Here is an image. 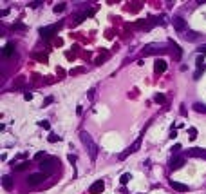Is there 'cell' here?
I'll return each instance as SVG.
<instances>
[{"label": "cell", "instance_id": "d6a6232c", "mask_svg": "<svg viewBox=\"0 0 206 194\" xmlns=\"http://www.w3.org/2000/svg\"><path fill=\"white\" fill-rule=\"evenodd\" d=\"M29 6H31V7H40L42 2H29Z\"/></svg>", "mask_w": 206, "mask_h": 194}, {"label": "cell", "instance_id": "83f0119b", "mask_svg": "<svg viewBox=\"0 0 206 194\" xmlns=\"http://www.w3.org/2000/svg\"><path fill=\"white\" fill-rule=\"evenodd\" d=\"M33 56H35V58H38V60H42V62H45V60H47V55H38V53H35Z\"/></svg>", "mask_w": 206, "mask_h": 194}, {"label": "cell", "instance_id": "2e32d148", "mask_svg": "<svg viewBox=\"0 0 206 194\" xmlns=\"http://www.w3.org/2000/svg\"><path fill=\"white\" fill-rule=\"evenodd\" d=\"M193 111H197V113H204L206 114V105L201 103V102H195L193 103Z\"/></svg>", "mask_w": 206, "mask_h": 194}, {"label": "cell", "instance_id": "30bf717a", "mask_svg": "<svg viewBox=\"0 0 206 194\" xmlns=\"http://www.w3.org/2000/svg\"><path fill=\"white\" fill-rule=\"evenodd\" d=\"M170 187L173 189V190H177V192H188V185H184V183H181V181H170Z\"/></svg>", "mask_w": 206, "mask_h": 194}, {"label": "cell", "instance_id": "836d02e7", "mask_svg": "<svg viewBox=\"0 0 206 194\" xmlns=\"http://www.w3.org/2000/svg\"><path fill=\"white\" fill-rule=\"evenodd\" d=\"M49 103H52V96H49V98H45V102H43V105H49Z\"/></svg>", "mask_w": 206, "mask_h": 194}, {"label": "cell", "instance_id": "ac0fdd59", "mask_svg": "<svg viewBox=\"0 0 206 194\" xmlns=\"http://www.w3.org/2000/svg\"><path fill=\"white\" fill-rule=\"evenodd\" d=\"M154 100H156L157 103H166V96L163 94V93H157V94L154 96Z\"/></svg>", "mask_w": 206, "mask_h": 194}, {"label": "cell", "instance_id": "8d00e7d4", "mask_svg": "<svg viewBox=\"0 0 206 194\" xmlns=\"http://www.w3.org/2000/svg\"><path fill=\"white\" fill-rule=\"evenodd\" d=\"M177 136V131H176V129H172V133H170V138H176Z\"/></svg>", "mask_w": 206, "mask_h": 194}, {"label": "cell", "instance_id": "9a60e30c", "mask_svg": "<svg viewBox=\"0 0 206 194\" xmlns=\"http://www.w3.org/2000/svg\"><path fill=\"white\" fill-rule=\"evenodd\" d=\"M2 185H4L6 190H11V189H13V180H11V176H4V178H2Z\"/></svg>", "mask_w": 206, "mask_h": 194}, {"label": "cell", "instance_id": "f546056e", "mask_svg": "<svg viewBox=\"0 0 206 194\" xmlns=\"http://www.w3.org/2000/svg\"><path fill=\"white\" fill-rule=\"evenodd\" d=\"M38 125H40V127H43V129H49V127H51V125H49V122H45V120L38 122Z\"/></svg>", "mask_w": 206, "mask_h": 194}, {"label": "cell", "instance_id": "e575fe53", "mask_svg": "<svg viewBox=\"0 0 206 194\" xmlns=\"http://www.w3.org/2000/svg\"><path fill=\"white\" fill-rule=\"evenodd\" d=\"M179 149H181V145H176V147H172V153H176V154H177V153H179Z\"/></svg>", "mask_w": 206, "mask_h": 194}, {"label": "cell", "instance_id": "8992f818", "mask_svg": "<svg viewBox=\"0 0 206 194\" xmlns=\"http://www.w3.org/2000/svg\"><path fill=\"white\" fill-rule=\"evenodd\" d=\"M188 156H193V158H204L206 160V149H201V147H192L186 150Z\"/></svg>", "mask_w": 206, "mask_h": 194}, {"label": "cell", "instance_id": "5b68a950", "mask_svg": "<svg viewBox=\"0 0 206 194\" xmlns=\"http://www.w3.org/2000/svg\"><path fill=\"white\" fill-rule=\"evenodd\" d=\"M43 180H47V174H43V172H36V174H29L27 183H29V185H38V183L43 181Z\"/></svg>", "mask_w": 206, "mask_h": 194}, {"label": "cell", "instance_id": "7402d4cb", "mask_svg": "<svg viewBox=\"0 0 206 194\" xmlns=\"http://www.w3.org/2000/svg\"><path fill=\"white\" fill-rule=\"evenodd\" d=\"M47 140H49V142H51V143H56V142H60V140H62V136H58V134H54V133H51Z\"/></svg>", "mask_w": 206, "mask_h": 194}, {"label": "cell", "instance_id": "d590c367", "mask_svg": "<svg viewBox=\"0 0 206 194\" xmlns=\"http://www.w3.org/2000/svg\"><path fill=\"white\" fill-rule=\"evenodd\" d=\"M94 93H96L94 89H91V91H89V98H91V100H94Z\"/></svg>", "mask_w": 206, "mask_h": 194}, {"label": "cell", "instance_id": "277c9868", "mask_svg": "<svg viewBox=\"0 0 206 194\" xmlns=\"http://www.w3.org/2000/svg\"><path fill=\"white\" fill-rule=\"evenodd\" d=\"M139 147H141V136H139V138H137V140H136V142H134L132 145H130V147H127V149L123 150V153L119 154V160H125V158H127L128 154H132V153H137V149H139Z\"/></svg>", "mask_w": 206, "mask_h": 194}, {"label": "cell", "instance_id": "74e56055", "mask_svg": "<svg viewBox=\"0 0 206 194\" xmlns=\"http://www.w3.org/2000/svg\"><path fill=\"white\" fill-rule=\"evenodd\" d=\"M24 98H25V100H31V98H33V94H31V93H25V94H24Z\"/></svg>", "mask_w": 206, "mask_h": 194}, {"label": "cell", "instance_id": "7a4b0ae2", "mask_svg": "<svg viewBox=\"0 0 206 194\" xmlns=\"http://www.w3.org/2000/svg\"><path fill=\"white\" fill-rule=\"evenodd\" d=\"M60 165V160L58 158H54V156H47L45 160H42L40 161V170L43 172V174H54V170H56V167Z\"/></svg>", "mask_w": 206, "mask_h": 194}, {"label": "cell", "instance_id": "f1b7e54d", "mask_svg": "<svg viewBox=\"0 0 206 194\" xmlns=\"http://www.w3.org/2000/svg\"><path fill=\"white\" fill-rule=\"evenodd\" d=\"M197 51H199V55H206V44L199 46V47H197Z\"/></svg>", "mask_w": 206, "mask_h": 194}, {"label": "cell", "instance_id": "ba28073f", "mask_svg": "<svg viewBox=\"0 0 206 194\" xmlns=\"http://www.w3.org/2000/svg\"><path fill=\"white\" fill-rule=\"evenodd\" d=\"M183 165H184V156H179V154L172 156V160H170V169H181Z\"/></svg>", "mask_w": 206, "mask_h": 194}, {"label": "cell", "instance_id": "9c48e42d", "mask_svg": "<svg viewBox=\"0 0 206 194\" xmlns=\"http://www.w3.org/2000/svg\"><path fill=\"white\" fill-rule=\"evenodd\" d=\"M172 24H173V27H176V31H179V33H183V31L186 29V22H184L181 16H173Z\"/></svg>", "mask_w": 206, "mask_h": 194}, {"label": "cell", "instance_id": "4316f807", "mask_svg": "<svg viewBox=\"0 0 206 194\" xmlns=\"http://www.w3.org/2000/svg\"><path fill=\"white\" fill-rule=\"evenodd\" d=\"M83 71H85V67H76V69L71 71V76H74V74H80V73H83Z\"/></svg>", "mask_w": 206, "mask_h": 194}, {"label": "cell", "instance_id": "4dcf8cb0", "mask_svg": "<svg viewBox=\"0 0 206 194\" xmlns=\"http://www.w3.org/2000/svg\"><path fill=\"white\" fill-rule=\"evenodd\" d=\"M67 158H69V161H71V163H72V165L76 163V156H74V154H69Z\"/></svg>", "mask_w": 206, "mask_h": 194}, {"label": "cell", "instance_id": "6da1fadb", "mask_svg": "<svg viewBox=\"0 0 206 194\" xmlns=\"http://www.w3.org/2000/svg\"><path fill=\"white\" fill-rule=\"evenodd\" d=\"M80 140H81V143L87 147V150H89V156H91V160H96V156H98V145L94 143V140H92V136L87 133V131H81L80 133Z\"/></svg>", "mask_w": 206, "mask_h": 194}, {"label": "cell", "instance_id": "5bb4252c", "mask_svg": "<svg viewBox=\"0 0 206 194\" xmlns=\"http://www.w3.org/2000/svg\"><path fill=\"white\" fill-rule=\"evenodd\" d=\"M170 44H172V55H173V58H176V60H181V56H183V51H181V47L177 46V44H173V42H170Z\"/></svg>", "mask_w": 206, "mask_h": 194}, {"label": "cell", "instance_id": "ffe728a7", "mask_svg": "<svg viewBox=\"0 0 206 194\" xmlns=\"http://www.w3.org/2000/svg\"><path fill=\"white\" fill-rule=\"evenodd\" d=\"M13 29H15V31H25V29H27V26H25V24H22V22H15V24H13Z\"/></svg>", "mask_w": 206, "mask_h": 194}, {"label": "cell", "instance_id": "d4e9b609", "mask_svg": "<svg viewBox=\"0 0 206 194\" xmlns=\"http://www.w3.org/2000/svg\"><path fill=\"white\" fill-rule=\"evenodd\" d=\"M188 134H190V136H188L190 140H195V138H197V129H195V127H190V129H188Z\"/></svg>", "mask_w": 206, "mask_h": 194}, {"label": "cell", "instance_id": "3957f363", "mask_svg": "<svg viewBox=\"0 0 206 194\" xmlns=\"http://www.w3.org/2000/svg\"><path fill=\"white\" fill-rule=\"evenodd\" d=\"M62 27V22H58V24H52V26H45V27H40V36L42 38H51L52 35H56V31Z\"/></svg>", "mask_w": 206, "mask_h": 194}, {"label": "cell", "instance_id": "44dd1931", "mask_svg": "<svg viewBox=\"0 0 206 194\" xmlns=\"http://www.w3.org/2000/svg\"><path fill=\"white\" fill-rule=\"evenodd\" d=\"M130 180H132V174H130V172H125V174H123L121 178H119V181H121L123 185H125V183H128Z\"/></svg>", "mask_w": 206, "mask_h": 194}, {"label": "cell", "instance_id": "1f68e13d", "mask_svg": "<svg viewBox=\"0 0 206 194\" xmlns=\"http://www.w3.org/2000/svg\"><path fill=\"white\" fill-rule=\"evenodd\" d=\"M201 73H202V69H197V71H195V74H193V78H195V80H197V78L201 76Z\"/></svg>", "mask_w": 206, "mask_h": 194}, {"label": "cell", "instance_id": "d6986e66", "mask_svg": "<svg viewBox=\"0 0 206 194\" xmlns=\"http://www.w3.org/2000/svg\"><path fill=\"white\" fill-rule=\"evenodd\" d=\"M197 35L199 33H195V31H188V33L183 35V36H184V40H195V38H197Z\"/></svg>", "mask_w": 206, "mask_h": 194}, {"label": "cell", "instance_id": "484cf974", "mask_svg": "<svg viewBox=\"0 0 206 194\" xmlns=\"http://www.w3.org/2000/svg\"><path fill=\"white\" fill-rule=\"evenodd\" d=\"M63 9H65V4L62 2V4H58V6H54V13H62Z\"/></svg>", "mask_w": 206, "mask_h": 194}, {"label": "cell", "instance_id": "603a6c76", "mask_svg": "<svg viewBox=\"0 0 206 194\" xmlns=\"http://www.w3.org/2000/svg\"><path fill=\"white\" fill-rule=\"evenodd\" d=\"M195 63H197V69H202V67H204V55H199Z\"/></svg>", "mask_w": 206, "mask_h": 194}, {"label": "cell", "instance_id": "cb8c5ba5", "mask_svg": "<svg viewBox=\"0 0 206 194\" xmlns=\"http://www.w3.org/2000/svg\"><path fill=\"white\" fill-rule=\"evenodd\" d=\"M107 58H108V53H103V55H100L96 58V63H98V66H101V62H105Z\"/></svg>", "mask_w": 206, "mask_h": 194}, {"label": "cell", "instance_id": "52a82bcc", "mask_svg": "<svg viewBox=\"0 0 206 194\" xmlns=\"http://www.w3.org/2000/svg\"><path fill=\"white\" fill-rule=\"evenodd\" d=\"M103 189H105L103 180H98V181H94L92 185L89 187V194H101V192H103Z\"/></svg>", "mask_w": 206, "mask_h": 194}, {"label": "cell", "instance_id": "4fadbf2b", "mask_svg": "<svg viewBox=\"0 0 206 194\" xmlns=\"http://www.w3.org/2000/svg\"><path fill=\"white\" fill-rule=\"evenodd\" d=\"M92 13H94V11H89V13H87V11H85V13H80L78 16H74V20H72V24H74V26H78V24H81V22H83V20H85L87 16H89V15H92Z\"/></svg>", "mask_w": 206, "mask_h": 194}, {"label": "cell", "instance_id": "e0dca14e", "mask_svg": "<svg viewBox=\"0 0 206 194\" xmlns=\"http://www.w3.org/2000/svg\"><path fill=\"white\" fill-rule=\"evenodd\" d=\"M27 167H29V161H20V163L13 165V169H15V170H25Z\"/></svg>", "mask_w": 206, "mask_h": 194}, {"label": "cell", "instance_id": "7c38bea8", "mask_svg": "<svg viewBox=\"0 0 206 194\" xmlns=\"http://www.w3.org/2000/svg\"><path fill=\"white\" fill-rule=\"evenodd\" d=\"M4 56H11V55H13V53H15V42H7V44L4 46Z\"/></svg>", "mask_w": 206, "mask_h": 194}, {"label": "cell", "instance_id": "8fae6325", "mask_svg": "<svg viewBox=\"0 0 206 194\" xmlns=\"http://www.w3.org/2000/svg\"><path fill=\"white\" fill-rule=\"evenodd\" d=\"M154 71L157 73V74H163L166 71V62L165 60H156L154 62Z\"/></svg>", "mask_w": 206, "mask_h": 194}]
</instances>
